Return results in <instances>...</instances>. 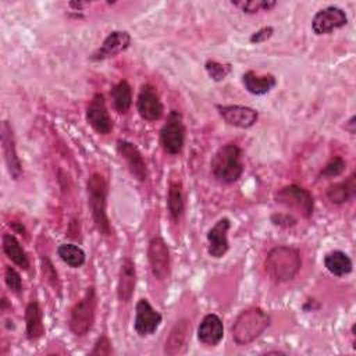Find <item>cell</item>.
I'll return each mask as SVG.
<instances>
[{
  "label": "cell",
  "mask_w": 356,
  "mask_h": 356,
  "mask_svg": "<svg viewBox=\"0 0 356 356\" xmlns=\"http://www.w3.org/2000/svg\"><path fill=\"white\" fill-rule=\"evenodd\" d=\"M0 140H1V149H3L6 164H7V170L13 179H18L22 174V167H21V161H19L17 147H15L14 132H13V128L8 124V121L1 122Z\"/></svg>",
  "instance_id": "cell-13"
},
{
  "label": "cell",
  "mask_w": 356,
  "mask_h": 356,
  "mask_svg": "<svg viewBox=\"0 0 356 356\" xmlns=\"http://www.w3.org/2000/svg\"><path fill=\"white\" fill-rule=\"evenodd\" d=\"M3 252L4 254L18 267L26 270L29 267V260L26 256V252L18 242V239L13 234H4L3 235Z\"/></svg>",
  "instance_id": "cell-24"
},
{
  "label": "cell",
  "mask_w": 356,
  "mask_h": 356,
  "mask_svg": "<svg viewBox=\"0 0 356 356\" xmlns=\"http://www.w3.org/2000/svg\"><path fill=\"white\" fill-rule=\"evenodd\" d=\"M185 143V125L179 111L171 110L167 121L160 129V145L168 154H178L182 152Z\"/></svg>",
  "instance_id": "cell-6"
},
{
  "label": "cell",
  "mask_w": 356,
  "mask_h": 356,
  "mask_svg": "<svg viewBox=\"0 0 356 356\" xmlns=\"http://www.w3.org/2000/svg\"><path fill=\"white\" fill-rule=\"evenodd\" d=\"M135 285H136L135 263L129 257H125L120 266V273H118V284H117L118 299L124 303L129 302L134 295Z\"/></svg>",
  "instance_id": "cell-19"
},
{
  "label": "cell",
  "mask_w": 356,
  "mask_h": 356,
  "mask_svg": "<svg viewBox=\"0 0 356 356\" xmlns=\"http://www.w3.org/2000/svg\"><path fill=\"white\" fill-rule=\"evenodd\" d=\"M270 325V316L260 307H249L236 317L231 327L236 345H248L259 338Z\"/></svg>",
  "instance_id": "cell-2"
},
{
  "label": "cell",
  "mask_w": 356,
  "mask_h": 356,
  "mask_svg": "<svg viewBox=\"0 0 356 356\" xmlns=\"http://www.w3.org/2000/svg\"><path fill=\"white\" fill-rule=\"evenodd\" d=\"M96 291L93 286H89L82 296L81 300H78L74 307L71 309L70 314V330L76 335V337H83L86 335L93 323H95V316H96Z\"/></svg>",
  "instance_id": "cell-5"
},
{
  "label": "cell",
  "mask_w": 356,
  "mask_h": 356,
  "mask_svg": "<svg viewBox=\"0 0 356 356\" xmlns=\"http://www.w3.org/2000/svg\"><path fill=\"white\" fill-rule=\"evenodd\" d=\"M210 168L213 175L222 184L236 182L242 172V150L235 143H227L221 146L213 156Z\"/></svg>",
  "instance_id": "cell-4"
},
{
  "label": "cell",
  "mask_w": 356,
  "mask_h": 356,
  "mask_svg": "<svg viewBox=\"0 0 356 356\" xmlns=\"http://www.w3.org/2000/svg\"><path fill=\"white\" fill-rule=\"evenodd\" d=\"M88 204L90 207L92 218L96 225V229L107 236L111 232L110 221L107 217V193H108V184L107 179L99 174L93 172L88 179Z\"/></svg>",
  "instance_id": "cell-3"
},
{
  "label": "cell",
  "mask_w": 356,
  "mask_h": 356,
  "mask_svg": "<svg viewBox=\"0 0 356 356\" xmlns=\"http://www.w3.org/2000/svg\"><path fill=\"white\" fill-rule=\"evenodd\" d=\"M353 125H355V117H350V120L348 121V125L345 127L346 129H349V132L350 134H355V128H353Z\"/></svg>",
  "instance_id": "cell-37"
},
{
  "label": "cell",
  "mask_w": 356,
  "mask_h": 356,
  "mask_svg": "<svg viewBox=\"0 0 356 356\" xmlns=\"http://www.w3.org/2000/svg\"><path fill=\"white\" fill-rule=\"evenodd\" d=\"M42 271H43V275H44V278L47 280V282H49L51 286L58 288L57 271L54 270L51 261H50L46 256H42Z\"/></svg>",
  "instance_id": "cell-33"
},
{
  "label": "cell",
  "mask_w": 356,
  "mask_h": 356,
  "mask_svg": "<svg viewBox=\"0 0 356 356\" xmlns=\"http://www.w3.org/2000/svg\"><path fill=\"white\" fill-rule=\"evenodd\" d=\"M204 68H206L207 75H209L213 81H216V82L222 81V79L231 72V65H229V64H222V63H218V61H216V60H209V61H206Z\"/></svg>",
  "instance_id": "cell-30"
},
{
  "label": "cell",
  "mask_w": 356,
  "mask_h": 356,
  "mask_svg": "<svg viewBox=\"0 0 356 356\" xmlns=\"http://www.w3.org/2000/svg\"><path fill=\"white\" fill-rule=\"evenodd\" d=\"M136 108L139 115L146 121H157L163 117L164 107L154 86L149 83L142 85L136 100Z\"/></svg>",
  "instance_id": "cell-11"
},
{
  "label": "cell",
  "mask_w": 356,
  "mask_h": 356,
  "mask_svg": "<svg viewBox=\"0 0 356 356\" xmlns=\"http://www.w3.org/2000/svg\"><path fill=\"white\" fill-rule=\"evenodd\" d=\"M191 339V323L186 318L177 321L164 342V353L168 356L182 355L188 349Z\"/></svg>",
  "instance_id": "cell-15"
},
{
  "label": "cell",
  "mask_w": 356,
  "mask_h": 356,
  "mask_svg": "<svg viewBox=\"0 0 356 356\" xmlns=\"http://www.w3.org/2000/svg\"><path fill=\"white\" fill-rule=\"evenodd\" d=\"M302 267V257L298 249L292 246H275L273 248L264 260V268L267 275L275 284H284L292 281Z\"/></svg>",
  "instance_id": "cell-1"
},
{
  "label": "cell",
  "mask_w": 356,
  "mask_h": 356,
  "mask_svg": "<svg viewBox=\"0 0 356 356\" xmlns=\"http://www.w3.org/2000/svg\"><path fill=\"white\" fill-rule=\"evenodd\" d=\"M57 253L60 259L72 268H78L85 263V252L74 243H61Z\"/></svg>",
  "instance_id": "cell-28"
},
{
  "label": "cell",
  "mask_w": 356,
  "mask_h": 356,
  "mask_svg": "<svg viewBox=\"0 0 356 356\" xmlns=\"http://www.w3.org/2000/svg\"><path fill=\"white\" fill-rule=\"evenodd\" d=\"M147 260L150 264L152 274L156 280L163 281L170 274V250L165 241L161 236L150 239L147 246Z\"/></svg>",
  "instance_id": "cell-8"
},
{
  "label": "cell",
  "mask_w": 356,
  "mask_h": 356,
  "mask_svg": "<svg viewBox=\"0 0 356 356\" xmlns=\"http://www.w3.org/2000/svg\"><path fill=\"white\" fill-rule=\"evenodd\" d=\"M245 89L256 96H261L268 93L275 85L277 79L274 75L267 74V75H259L254 71H246L242 76Z\"/></svg>",
  "instance_id": "cell-21"
},
{
  "label": "cell",
  "mask_w": 356,
  "mask_h": 356,
  "mask_svg": "<svg viewBox=\"0 0 356 356\" xmlns=\"http://www.w3.org/2000/svg\"><path fill=\"white\" fill-rule=\"evenodd\" d=\"M229 220L220 218L207 232V252L211 257L220 259L222 257L229 248L228 243V229H229Z\"/></svg>",
  "instance_id": "cell-17"
},
{
  "label": "cell",
  "mask_w": 356,
  "mask_h": 356,
  "mask_svg": "<svg viewBox=\"0 0 356 356\" xmlns=\"http://www.w3.org/2000/svg\"><path fill=\"white\" fill-rule=\"evenodd\" d=\"M348 24L345 11L337 6H328L316 13L312 21V29L316 35L330 33L334 29L342 28Z\"/></svg>",
  "instance_id": "cell-10"
},
{
  "label": "cell",
  "mask_w": 356,
  "mask_h": 356,
  "mask_svg": "<svg viewBox=\"0 0 356 356\" xmlns=\"http://www.w3.org/2000/svg\"><path fill=\"white\" fill-rule=\"evenodd\" d=\"M131 44V36L125 31H113L103 40L102 46L92 54V60H104L113 57L124 50H127Z\"/></svg>",
  "instance_id": "cell-18"
},
{
  "label": "cell",
  "mask_w": 356,
  "mask_h": 356,
  "mask_svg": "<svg viewBox=\"0 0 356 356\" xmlns=\"http://www.w3.org/2000/svg\"><path fill=\"white\" fill-rule=\"evenodd\" d=\"M345 167H346V163L343 161L342 157H339V156L332 157V159L324 165V168L321 170V175H323V177H327V178L338 177V175H341V174L345 171Z\"/></svg>",
  "instance_id": "cell-31"
},
{
  "label": "cell",
  "mask_w": 356,
  "mask_h": 356,
  "mask_svg": "<svg viewBox=\"0 0 356 356\" xmlns=\"http://www.w3.org/2000/svg\"><path fill=\"white\" fill-rule=\"evenodd\" d=\"M110 353H111V342L106 335H102L96 341L93 349L90 350V355H100L102 356V355H110Z\"/></svg>",
  "instance_id": "cell-34"
},
{
  "label": "cell",
  "mask_w": 356,
  "mask_h": 356,
  "mask_svg": "<svg viewBox=\"0 0 356 356\" xmlns=\"http://www.w3.org/2000/svg\"><path fill=\"white\" fill-rule=\"evenodd\" d=\"M4 280H6V284L7 286L15 292V293H19L22 291V280H21V275L18 274V271L13 267H7L6 268V275H4Z\"/></svg>",
  "instance_id": "cell-32"
},
{
  "label": "cell",
  "mask_w": 356,
  "mask_h": 356,
  "mask_svg": "<svg viewBox=\"0 0 356 356\" xmlns=\"http://www.w3.org/2000/svg\"><path fill=\"white\" fill-rule=\"evenodd\" d=\"M355 195H356L355 175H350L346 181L332 184L327 189V197L335 204H343L352 200Z\"/></svg>",
  "instance_id": "cell-23"
},
{
  "label": "cell",
  "mask_w": 356,
  "mask_h": 356,
  "mask_svg": "<svg viewBox=\"0 0 356 356\" xmlns=\"http://www.w3.org/2000/svg\"><path fill=\"white\" fill-rule=\"evenodd\" d=\"M88 124L100 135H107L113 129V121L108 114L104 96L102 93L93 95L90 103L86 107Z\"/></svg>",
  "instance_id": "cell-9"
},
{
  "label": "cell",
  "mask_w": 356,
  "mask_h": 356,
  "mask_svg": "<svg viewBox=\"0 0 356 356\" xmlns=\"http://www.w3.org/2000/svg\"><path fill=\"white\" fill-rule=\"evenodd\" d=\"M271 220L275 225H281V227H292L296 224V220L288 214H274Z\"/></svg>",
  "instance_id": "cell-36"
},
{
  "label": "cell",
  "mask_w": 356,
  "mask_h": 356,
  "mask_svg": "<svg viewBox=\"0 0 356 356\" xmlns=\"http://www.w3.org/2000/svg\"><path fill=\"white\" fill-rule=\"evenodd\" d=\"M274 29L271 26H264V28H260L259 31H256L254 33H252L250 36V42L252 43H261V42H266L268 38H271Z\"/></svg>",
  "instance_id": "cell-35"
},
{
  "label": "cell",
  "mask_w": 356,
  "mask_h": 356,
  "mask_svg": "<svg viewBox=\"0 0 356 356\" xmlns=\"http://www.w3.org/2000/svg\"><path fill=\"white\" fill-rule=\"evenodd\" d=\"M167 209L174 221H178L185 210V197L182 185L178 181H172L168 185L167 193Z\"/></svg>",
  "instance_id": "cell-26"
},
{
  "label": "cell",
  "mask_w": 356,
  "mask_h": 356,
  "mask_svg": "<svg viewBox=\"0 0 356 356\" xmlns=\"http://www.w3.org/2000/svg\"><path fill=\"white\" fill-rule=\"evenodd\" d=\"M224 337V325L217 314H206L197 327V339L209 346H216Z\"/></svg>",
  "instance_id": "cell-20"
},
{
  "label": "cell",
  "mask_w": 356,
  "mask_h": 356,
  "mask_svg": "<svg viewBox=\"0 0 356 356\" xmlns=\"http://www.w3.org/2000/svg\"><path fill=\"white\" fill-rule=\"evenodd\" d=\"M44 327L42 320V309L36 300L28 303L25 309V332L26 338L35 341L43 335Z\"/></svg>",
  "instance_id": "cell-22"
},
{
  "label": "cell",
  "mask_w": 356,
  "mask_h": 356,
  "mask_svg": "<svg viewBox=\"0 0 356 356\" xmlns=\"http://www.w3.org/2000/svg\"><path fill=\"white\" fill-rule=\"evenodd\" d=\"M275 202L286 207L295 209L303 217L309 218L313 214L314 202L312 193L299 185H286L275 193Z\"/></svg>",
  "instance_id": "cell-7"
},
{
  "label": "cell",
  "mask_w": 356,
  "mask_h": 356,
  "mask_svg": "<svg viewBox=\"0 0 356 356\" xmlns=\"http://www.w3.org/2000/svg\"><path fill=\"white\" fill-rule=\"evenodd\" d=\"M161 323V314L149 303L147 299H139L135 307L134 328L139 337L152 335Z\"/></svg>",
  "instance_id": "cell-12"
},
{
  "label": "cell",
  "mask_w": 356,
  "mask_h": 356,
  "mask_svg": "<svg viewBox=\"0 0 356 356\" xmlns=\"http://www.w3.org/2000/svg\"><path fill=\"white\" fill-rule=\"evenodd\" d=\"M117 150L121 154V157L127 161L131 174L140 182L146 181L147 168H146V163H145L143 156L139 152V149L129 140L118 139L117 140Z\"/></svg>",
  "instance_id": "cell-16"
},
{
  "label": "cell",
  "mask_w": 356,
  "mask_h": 356,
  "mask_svg": "<svg viewBox=\"0 0 356 356\" xmlns=\"http://www.w3.org/2000/svg\"><path fill=\"white\" fill-rule=\"evenodd\" d=\"M110 96L113 100V106L118 113L124 114L129 110L132 104V90L127 81H120L117 85H114Z\"/></svg>",
  "instance_id": "cell-27"
},
{
  "label": "cell",
  "mask_w": 356,
  "mask_h": 356,
  "mask_svg": "<svg viewBox=\"0 0 356 356\" xmlns=\"http://www.w3.org/2000/svg\"><path fill=\"white\" fill-rule=\"evenodd\" d=\"M325 268L335 277H343L352 271V260L342 250H332L324 257Z\"/></svg>",
  "instance_id": "cell-25"
},
{
  "label": "cell",
  "mask_w": 356,
  "mask_h": 356,
  "mask_svg": "<svg viewBox=\"0 0 356 356\" xmlns=\"http://www.w3.org/2000/svg\"><path fill=\"white\" fill-rule=\"evenodd\" d=\"M218 114L222 117V120L236 128H250L256 124L259 118V113L248 106H238V104H229V106H217Z\"/></svg>",
  "instance_id": "cell-14"
},
{
  "label": "cell",
  "mask_w": 356,
  "mask_h": 356,
  "mask_svg": "<svg viewBox=\"0 0 356 356\" xmlns=\"http://www.w3.org/2000/svg\"><path fill=\"white\" fill-rule=\"evenodd\" d=\"M232 6L238 7L241 11L246 14H256L259 11H270L273 7L277 6L274 0H236L231 1Z\"/></svg>",
  "instance_id": "cell-29"
}]
</instances>
